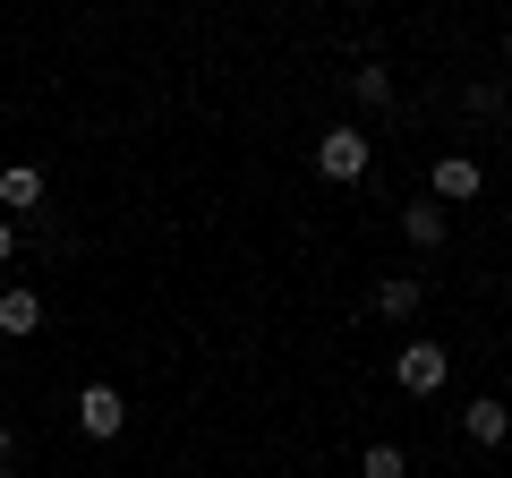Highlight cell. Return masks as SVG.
<instances>
[{"label": "cell", "mask_w": 512, "mask_h": 478, "mask_svg": "<svg viewBox=\"0 0 512 478\" xmlns=\"http://www.w3.org/2000/svg\"><path fill=\"white\" fill-rule=\"evenodd\" d=\"M444 376H453V350L444 342H402V359H393V385L402 393L427 402V393H444Z\"/></svg>", "instance_id": "6da1fadb"}, {"label": "cell", "mask_w": 512, "mask_h": 478, "mask_svg": "<svg viewBox=\"0 0 512 478\" xmlns=\"http://www.w3.org/2000/svg\"><path fill=\"white\" fill-rule=\"evenodd\" d=\"M316 171H325V180H367V137L359 129H325V137H316Z\"/></svg>", "instance_id": "7a4b0ae2"}, {"label": "cell", "mask_w": 512, "mask_h": 478, "mask_svg": "<svg viewBox=\"0 0 512 478\" xmlns=\"http://www.w3.org/2000/svg\"><path fill=\"white\" fill-rule=\"evenodd\" d=\"M77 427H86L94 444H103V436H120V427H128V402H120L111 385H86V393H77Z\"/></svg>", "instance_id": "3957f363"}, {"label": "cell", "mask_w": 512, "mask_h": 478, "mask_svg": "<svg viewBox=\"0 0 512 478\" xmlns=\"http://www.w3.org/2000/svg\"><path fill=\"white\" fill-rule=\"evenodd\" d=\"M461 436H470V444H504V436H512V410L487 393V402H470V410H461Z\"/></svg>", "instance_id": "277c9868"}, {"label": "cell", "mask_w": 512, "mask_h": 478, "mask_svg": "<svg viewBox=\"0 0 512 478\" xmlns=\"http://www.w3.org/2000/svg\"><path fill=\"white\" fill-rule=\"evenodd\" d=\"M427 188H436V205H461V197H478V163H470V154H444Z\"/></svg>", "instance_id": "5b68a950"}, {"label": "cell", "mask_w": 512, "mask_h": 478, "mask_svg": "<svg viewBox=\"0 0 512 478\" xmlns=\"http://www.w3.org/2000/svg\"><path fill=\"white\" fill-rule=\"evenodd\" d=\"M419 299H427V282H419V274L376 282V316H393V325H402V316H419Z\"/></svg>", "instance_id": "8992f818"}, {"label": "cell", "mask_w": 512, "mask_h": 478, "mask_svg": "<svg viewBox=\"0 0 512 478\" xmlns=\"http://www.w3.org/2000/svg\"><path fill=\"white\" fill-rule=\"evenodd\" d=\"M35 325H43V299L35 291H9V299H0V333H9V342H26Z\"/></svg>", "instance_id": "52a82bcc"}, {"label": "cell", "mask_w": 512, "mask_h": 478, "mask_svg": "<svg viewBox=\"0 0 512 478\" xmlns=\"http://www.w3.org/2000/svg\"><path fill=\"white\" fill-rule=\"evenodd\" d=\"M0 205H18V214H26V205H43V171L35 163H9V171H0Z\"/></svg>", "instance_id": "ba28073f"}, {"label": "cell", "mask_w": 512, "mask_h": 478, "mask_svg": "<svg viewBox=\"0 0 512 478\" xmlns=\"http://www.w3.org/2000/svg\"><path fill=\"white\" fill-rule=\"evenodd\" d=\"M402 231H410V248H444V205H410V214H402Z\"/></svg>", "instance_id": "9c48e42d"}, {"label": "cell", "mask_w": 512, "mask_h": 478, "mask_svg": "<svg viewBox=\"0 0 512 478\" xmlns=\"http://www.w3.org/2000/svg\"><path fill=\"white\" fill-rule=\"evenodd\" d=\"M359 478H410V453H402V444H367Z\"/></svg>", "instance_id": "30bf717a"}, {"label": "cell", "mask_w": 512, "mask_h": 478, "mask_svg": "<svg viewBox=\"0 0 512 478\" xmlns=\"http://www.w3.org/2000/svg\"><path fill=\"white\" fill-rule=\"evenodd\" d=\"M350 86H359V103H393V69H376V60L350 69Z\"/></svg>", "instance_id": "8fae6325"}, {"label": "cell", "mask_w": 512, "mask_h": 478, "mask_svg": "<svg viewBox=\"0 0 512 478\" xmlns=\"http://www.w3.org/2000/svg\"><path fill=\"white\" fill-rule=\"evenodd\" d=\"M9 257H18V231H9V214H0V265H9Z\"/></svg>", "instance_id": "7c38bea8"}, {"label": "cell", "mask_w": 512, "mask_h": 478, "mask_svg": "<svg viewBox=\"0 0 512 478\" xmlns=\"http://www.w3.org/2000/svg\"><path fill=\"white\" fill-rule=\"evenodd\" d=\"M0 461H9V427H0Z\"/></svg>", "instance_id": "4fadbf2b"}, {"label": "cell", "mask_w": 512, "mask_h": 478, "mask_svg": "<svg viewBox=\"0 0 512 478\" xmlns=\"http://www.w3.org/2000/svg\"><path fill=\"white\" fill-rule=\"evenodd\" d=\"M504 60H512V35H504Z\"/></svg>", "instance_id": "5bb4252c"}]
</instances>
